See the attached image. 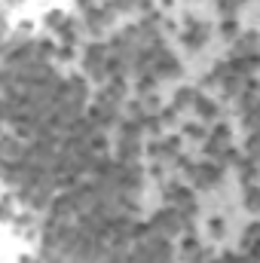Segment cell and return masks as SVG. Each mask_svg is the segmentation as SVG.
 <instances>
[{"mask_svg": "<svg viewBox=\"0 0 260 263\" xmlns=\"http://www.w3.org/2000/svg\"><path fill=\"white\" fill-rule=\"evenodd\" d=\"M150 223H153V230H156L159 236H178L181 230H190V220H187L178 208H162V211H156Z\"/></svg>", "mask_w": 260, "mask_h": 263, "instance_id": "obj_1", "label": "cell"}, {"mask_svg": "<svg viewBox=\"0 0 260 263\" xmlns=\"http://www.w3.org/2000/svg\"><path fill=\"white\" fill-rule=\"evenodd\" d=\"M107 62H110V59H107V46L92 43V46L86 49V62H83V65H86V70H89L95 80H104V77H107Z\"/></svg>", "mask_w": 260, "mask_h": 263, "instance_id": "obj_2", "label": "cell"}, {"mask_svg": "<svg viewBox=\"0 0 260 263\" xmlns=\"http://www.w3.org/2000/svg\"><path fill=\"white\" fill-rule=\"evenodd\" d=\"M190 178H193L196 187H214L220 181V168L211 165V162H202V165H190Z\"/></svg>", "mask_w": 260, "mask_h": 263, "instance_id": "obj_3", "label": "cell"}, {"mask_svg": "<svg viewBox=\"0 0 260 263\" xmlns=\"http://www.w3.org/2000/svg\"><path fill=\"white\" fill-rule=\"evenodd\" d=\"M205 150H208V156L230 153V129H227V126H217V129H214V135L205 141Z\"/></svg>", "mask_w": 260, "mask_h": 263, "instance_id": "obj_4", "label": "cell"}, {"mask_svg": "<svg viewBox=\"0 0 260 263\" xmlns=\"http://www.w3.org/2000/svg\"><path fill=\"white\" fill-rule=\"evenodd\" d=\"M89 120H92L98 129H104V126L117 123V104H104V101H95V107H92Z\"/></svg>", "mask_w": 260, "mask_h": 263, "instance_id": "obj_5", "label": "cell"}, {"mask_svg": "<svg viewBox=\"0 0 260 263\" xmlns=\"http://www.w3.org/2000/svg\"><path fill=\"white\" fill-rule=\"evenodd\" d=\"M205 37H208V25L190 22V25H187V34H184V43H187L190 49H199V46L205 43Z\"/></svg>", "mask_w": 260, "mask_h": 263, "instance_id": "obj_6", "label": "cell"}, {"mask_svg": "<svg viewBox=\"0 0 260 263\" xmlns=\"http://www.w3.org/2000/svg\"><path fill=\"white\" fill-rule=\"evenodd\" d=\"M153 73H156V77H181V65H178L169 52H162V55L156 59V65H153Z\"/></svg>", "mask_w": 260, "mask_h": 263, "instance_id": "obj_7", "label": "cell"}, {"mask_svg": "<svg viewBox=\"0 0 260 263\" xmlns=\"http://www.w3.org/2000/svg\"><path fill=\"white\" fill-rule=\"evenodd\" d=\"M257 31H248L242 40H239V46H236V55H254V49H257Z\"/></svg>", "mask_w": 260, "mask_h": 263, "instance_id": "obj_8", "label": "cell"}, {"mask_svg": "<svg viewBox=\"0 0 260 263\" xmlns=\"http://www.w3.org/2000/svg\"><path fill=\"white\" fill-rule=\"evenodd\" d=\"M193 107L199 110L202 120H214V117H217V104H214L211 98H202V95H199V98L193 101Z\"/></svg>", "mask_w": 260, "mask_h": 263, "instance_id": "obj_9", "label": "cell"}, {"mask_svg": "<svg viewBox=\"0 0 260 263\" xmlns=\"http://www.w3.org/2000/svg\"><path fill=\"white\" fill-rule=\"evenodd\" d=\"M242 123H245L248 129L260 132V101H257V104H251L248 110H242Z\"/></svg>", "mask_w": 260, "mask_h": 263, "instance_id": "obj_10", "label": "cell"}, {"mask_svg": "<svg viewBox=\"0 0 260 263\" xmlns=\"http://www.w3.org/2000/svg\"><path fill=\"white\" fill-rule=\"evenodd\" d=\"M59 34H62V40H65L67 46H70V43H77V40H80V34H77V25H73V22H65V25H62V28H59Z\"/></svg>", "mask_w": 260, "mask_h": 263, "instance_id": "obj_11", "label": "cell"}, {"mask_svg": "<svg viewBox=\"0 0 260 263\" xmlns=\"http://www.w3.org/2000/svg\"><path fill=\"white\" fill-rule=\"evenodd\" d=\"M199 95H196V89H181L178 92V98H175V104H178V110L184 107V104H190V101H196Z\"/></svg>", "mask_w": 260, "mask_h": 263, "instance_id": "obj_12", "label": "cell"}, {"mask_svg": "<svg viewBox=\"0 0 260 263\" xmlns=\"http://www.w3.org/2000/svg\"><path fill=\"white\" fill-rule=\"evenodd\" d=\"M184 135H187L190 141H205V129L196 126V123H187V126H184Z\"/></svg>", "mask_w": 260, "mask_h": 263, "instance_id": "obj_13", "label": "cell"}, {"mask_svg": "<svg viewBox=\"0 0 260 263\" xmlns=\"http://www.w3.org/2000/svg\"><path fill=\"white\" fill-rule=\"evenodd\" d=\"M245 208H251V211H260V190H254V187H251V190L245 193Z\"/></svg>", "mask_w": 260, "mask_h": 263, "instance_id": "obj_14", "label": "cell"}, {"mask_svg": "<svg viewBox=\"0 0 260 263\" xmlns=\"http://www.w3.org/2000/svg\"><path fill=\"white\" fill-rule=\"evenodd\" d=\"M242 3H245V0H220V12L230 15V12H236V6H242Z\"/></svg>", "mask_w": 260, "mask_h": 263, "instance_id": "obj_15", "label": "cell"}, {"mask_svg": "<svg viewBox=\"0 0 260 263\" xmlns=\"http://www.w3.org/2000/svg\"><path fill=\"white\" fill-rule=\"evenodd\" d=\"M208 227H211V233H214V236H224V220H217V217H214Z\"/></svg>", "mask_w": 260, "mask_h": 263, "instance_id": "obj_16", "label": "cell"}, {"mask_svg": "<svg viewBox=\"0 0 260 263\" xmlns=\"http://www.w3.org/2000/svg\"><path fill=\"white\" fill-rule=\"evenodd\" d=\"M224 37H236V25H233V22L224 25Z\"/></svg>", "mask_w": 260, "mask_h": 263, "instance_id": "obj_17", "label": "cell"}]
</instances>
